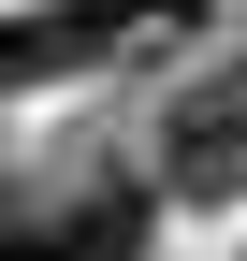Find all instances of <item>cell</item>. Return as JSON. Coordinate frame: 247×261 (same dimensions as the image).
I'll list each match as a JSON object with an SVG mask.
<instances>
[{
	"instance_id": "cell-1",
	"label": "cell",
	"mask_w": 247,
	"mask_h": 261,
	"mask_svg": "<svg viewBox=\"0 0 247 261\" xmlns=\"http://www.w3.org/2000/svg\"><path fill=\"white\" fill-rule=\"evenodd\" d=\"M160 189L175 203H233L247 189V102L233 87H189V102L160 116Z\"/></svg>"
},
{
	"instance_id": "cell-2",
	"label": "cell",
	"mask_w": 247,
	"mask_h": 261,
	"mask_svg": "<svg viewBox=\"0 0 247 261\" xmlns=\"http://www.w3.org/2000/svg\"><path fill=\"white\" fill-rule=\"evenodd\" d=\"M58 261H145V189L131 174H87L58 203Z\"/></svg>"
}]
</instances>
